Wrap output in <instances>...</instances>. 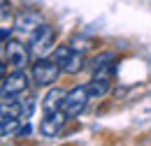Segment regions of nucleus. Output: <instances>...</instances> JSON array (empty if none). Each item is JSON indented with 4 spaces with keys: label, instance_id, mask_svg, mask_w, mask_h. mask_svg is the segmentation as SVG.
I'll use <instances>...</instances> for the list:
<instances>
[{
    "label": "nucleus",
    "instance_id": "nucleus-4",
    "mask_svg": "<svg viewBox=\"0 0 151 146\" xmlns=\"http://www.w3.org/2000/svg\"><path fill=\"white\" fill-rule=\"evenodd\" d=\"M28 54H30V49H28L23 42H19V39H9V42L5 44V60H7L9 65H14L17 70H23V67H26Z\"/></svg>",
    "mask_w": 151,
    "mask_h": 146
},
{
    "label": "nucleus",
    "instance_id": "nucleus-11",
    "mask_svg": "<svg viewBox=\"0 0 151 146\" xmlns=\"http://www.w3.org/2000/svg\"><path fill=\"white\" fill-rule=\"evenodd\" d=\"M84 63H86V56L84 51H72V56L68 58V63L63 65V72L65 74H77L84 70Z\"/></svg>",
    "mask_w": 151,
    "mask_h": 146
},
{
    "label": "nucleus",
    "instance_id": "nucleus-8",
    "mask_svg": "<svg viewBox=\"0 0 151 146\" xmlns=\"http://www.w3.org/2000/svg\"><path fill=\"white\" fill-rule=\"evenodd\" d=\"M65 93L63 88H58V86H51L49 91H47V95L42 97V109H44V114H49V111H56L63 107V97H65Z\"/></svg>",
    "mask_w": 151,
    "mask_h": 146
},
{
    "label": "nucleus",
    "instance_id": "nucleus-1",
    "mask_svg": "<svg viewBox=\"0 0 151 146\" xmlns=\"http://www.w3.org/2000/svg\"><path fill=\"white\" fill-rule=\"evenodd\" d=\"M60 72H63V70H60V65H56L51 58L42 56L37 63L33 65L30 77H33V81H35L37 86H54V81H58Z\"/></svg>",
    "mask_w": 151,
    "mask_h": 146
},
{
    "label": "nucleus",
    "instance_id": "nucleus-19",
    "mask_svg": "<svg viewBox=\"0 0 151 146\" xmlns=\"http://www.w3.org/2000/svg\"><path fill=\"white\" fill-rule=\"evenodd\" d=\"M0 42H2V37H0Z\"/></svg>",
    "mask_w": 151,
    "mask_h": 146
},
{
    "label": "nucleus",
    "instance_id": "nucleus-2",
    "mask_svg": "<svg viewBox=\"0 0 151 146\" xmlns=\"http://www.w3.org/2000/svg\"><path fill=\"white\" fill-rule=\"evenodd\" d=\"M88 100H91L88 86H75L72 91L65 93V97H63V107H60V109L68 114V118H77L81 111L86 109Z\"/></svg>",
    "mask_w": 151,
    "mask_h": 146
},
{
    "label": "nucleus",
    "instance_id": "nucleus-13",
    "mask_svg": "<svg viewBox=\"0 0 151 146\" xmlns=\"http://www.w3.org/2000/svg\"><path fill=\"white\" fill-rule=\"evenodd\" d=\"M72 51H75V49H72L70 44H60L56 49H51V56H49V58H51L56 65H60V70H63V65L68 63V58L72 56Z\"/></svg>",
    "mask_w": 151,
    "mask_h": 146
},
{
    "label": "nucleus",
    "instance_id": "nucleus-5",
    "mask_svg": "<svg viewBox=\"0 0 151 146\" xmlns=\"http://www.w3.org/2000/svg\"><path fill=\"white\" fill-rule=\"evenodd\" d=\"M65 121H68V114H65L63 109L49 111V114L42 118V123H40V132H42V137H56L58 132L63 130Z\"/></svg>",
    "mask_w": 151,
    "mask_h": 146
},
{
    "label": "nucleus",
    "instance_id": "nucleus-17",
    "mask_svg": "<svg viewBox=\"0 0 151 146\" xmlns=\"http://www.w3.org/2000/svg\"><path fill=\"white\" fill-rule=\"evenodd\" d=\"M7 65H9L7 60H0V79H5V77H7Z\"/></svg>",
    "mask_w": 151,
    "mask_h": 146
},
{
    "label": "nucleus",
    "instance_id": "nucleus-10",
    "mask_svg": "<svg viewBox=\"0 0 151 146\" xmlns=\"http://www.w3.org/2000/svg\"><path fill=\"white\" fill-rule=\"evenodd\" d=\"M0 118H21V102L14 100V95L0 100Z\"/></svg>",
    "mask_w": 151,
    "mask_h": 146
},
{
    "label": "nucleus",
    "instance_id": "nucleus-6",
    "mask_svg": "<svg viewBox=\"0 0 151 146\" xmlns=\"http://www.w3.org/2000/svg\"><path fill=\"white\" fill-rule=\"evenodd\" d=\"M28 84H30V77L23 72V70H17V72L7 74L5 77V81H2V93H5V97L7 95H19L28 88Z\"/></svg>",
    "mask_w": 151,
    "mask_h": 146
},
{
    "label": "nucleus",
    "instance_id": "nucleus-16",
    "mask_svg": "<svg viewBox=\"0 0 151 146\" xmlns=\"http://www.w3.org/2000/svg\"><path fill=\"white\" fill-rule=\"evenodd\" d=\"M9 12V0H0V16Z\"/></svg>",
    "mask_w": 151,
    "mask_h": 146
},
{
    "label": "nucleus",
    "instance_id": "nucleus-7",
    "mask_svg": "<svg viewBox=\"0 0 151 146\" xmlns=\"http://www.w3.org/2000/svg\"><path fill=\"white\" fill-rule=\"evenodd\" d=\"M40 26H42V19H40L37 12H21L17 21H14V30L17 33H23V35H33L35 30H37Z\"/></svg>",
    "mask_w": 151,
    "mask_h": 146
},
{
    "label": "nucleus",
    "instance_id": "nucleus-3",
    "mask_svg": "<svg viewBox=\"0 0 151 146\" xmlns=\"http://www.w3.org/2000/svg\"><path fill=\"white\" fill-rule=\"evenodd\" d=\"M54 39H56L54 28L47 26V23H42L37 30L30 35V44H28V49H30V54H35L37 58H42V56L51 54V49H54Z\"/></svg>",
    "mask_w": 151,
    "mask_h": 146
},
{
    "label": "nucleus",
    "instance_id": "nucleus-14",
    "mask_svg": "<svg viewBox=\"0 0 151 146\" xmlns=\"http://www.w3.org/2000/svg\"><path fill=\"white\" fill-rule=\"evenodd\" d=\"M112 63H114V54L112 51H105V54L95 56L93 60H91V67H93V72H95V70H100V67H105V65H112Z\"/></svg>",
    "mask_w": 151,
    "mask_h": 146
},
{
    "label": "nucleus",
    "instance_id": "nucleus-12",
    "mask_svg": "<svg viewBox=\"0 0 151 146\" xmlns=\"http://www.w3.org/2000/svg\"><path fill=\"white\" fill-rule=\"evenodd\" d=\"M21 132V118H0V139L17 137Z\"/></svg>",
    "mask_w": 151,
    "mask_h": 146
},
{
    "label": "nucleus",
    "instance_id": "nucleus-9",
    "mask_svg": "<svg viewBox=\"0 0 151 146\" xmlns=\"http://www.w3.org/2000/svg\"><path fill=\"white\" fill-rule=\"evenodd\" d=\"M86 86H88V95H91V100H100V97H105V95L109 93L112 79H107V77H93L91 84H86Z\"/></svg>",
    "mask_w": 151,
    "mask_h": 146
},
{
    "label": "nucleus",
    "instance_id": "nucleus-18",
    "mask_svg": "<svg viewBox=\"0 0 151 146\" xmlns=\"http://www.w3.org/2000/svg\"><path fill=\"white\" fill-rule=\"evenodd\" d=\"M2 97H5V93H2V84H0V100H2Z\"/></svg>",
    "mask_w": 151,
    "mask_h": 146
},
{
    "label": "nucleus",
    "instance_id": "nucleus-15",
    "mask_svg": "<svg viewBox=\"0 0 151 146\" xmlns=\"http://www.w3.org/2000/svg\"><path fill=\"white\" fill-rule=\"evenodd\" d=\"M33 111H35V100L33 97H26L21 102V121H28L33 116Z\"/></svg>",
    "mask_w": 151,
    "mask_h": 146
}]
</instances>
